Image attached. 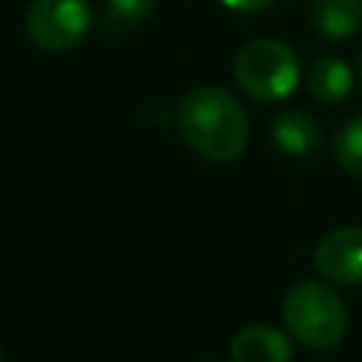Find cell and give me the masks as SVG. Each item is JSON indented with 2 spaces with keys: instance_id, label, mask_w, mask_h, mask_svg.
<instances>
[{
  "instance_id": "obj_1",
  "label": "cell",
  "mask_w": 362,
  "mask_h": 362,
  "mask_svg": "<svg viewBox=\"0 0 362 362\" xmlns=\"http://www.w3.org/2000/svg\"><path fill=\"white\" fill-rule=\"evenodd\" d=\"M178 124L187 144L209 161H235L249 139L246 110L218 85L189 90L178 105Z\"/></svg>"
},
{
  "instance_id": "obj_2",
  "label": "cell",
  "mask_w": 362,
  "mask_h": 362,
  "mask_svg": "<svg viewBox=\"0 0 362 362\" xmlns=\"http://www.w3.org/2000/svg\"><path fill=\"white\" fill-rule=\"evenodd\" d=\"M235 79L249 96L260 102H277L291 96L300 85V59L286 42L257 37L238 51Z\"/></svg>"
},
{
  "instance_id": "obj_3",
  "label": "cell",
  "mask_w": 362,
  "mask_h": 362,
  "mask_svg": "<svg viewBox=\"0 0 362 362\" xmlns=\"http://www.w3.org/2000/svg\"><path fill=\"white\" fill-rule=\"evenodd\" d=\"M283 317L308 348H334L348 325L342 300L322 283H297L283 300Z\"/></svg>"
},
{
  "instance_id": "obj_4",
  "label": "cell",
  "mask_w": 362,
  "mask_h": 362,
  "mask_svg": "<svg viewBox=\"0 0 362 362\" xmlns=\"http://www.w3.org/2000/svg\"><path fill=\"white\" fill-rule=\"evenodd\" d=\"M90 28L85 0H34L25 11V34L42 51H71Z\"/></svg>"
},
{
  "instance_id": "obj_5",
  "label": "cell",
  "mask_w": 362,
  "mask_h": 362,
  "mask_svg": "<svg viewBox=\"0 0 362 362\" xmlns=\"http://www.w3.org/2000/svg\"><path fill=\"white\" fill-rule=\"evenodd\" d=\"M314 266L331 283H362V226H342L325 235L314 252Z\"/></svg>"
},
{
  "instance_id": "obj_6",
  "label": "cell",
  "mask_w": 362,
  "mask_h": 362,
  "mask_svg": "<svg viewBox=\"0 0 362 362\" xmlns=\"http://www.w3.org/2000/svg\"><path fill=\"white\" fill-rule=\"evenodd\" d=\"M232 362H288L291 345L288 339L269 325H249L235 334L229 345Z\"/></svg>"
},
{
  "instance_id": "obj_7",
  "label": "cell",
  "mask_w": 362,
  "mask_h": 362,
  "mask_svg": "<svg viewBox=\"0 0 362 362\" xmlns=\"http://www.w3.org/2000/svg\"><path fill=\"white\" fill-rule=\"evenodd\" d=\"M311 17L328 40H348L362 28V0H311Z\"/></svg>"
},
{
  "instance_id": "obj_8",
  "label": "cell",
  "mask_w": 362,
  "mask_h": 362,
  "mask_svg": "<svg viewBox=\"0 0 362 362\" xmlns=\"http://www.w3.org/2000/svg\"><path fill=\"white\" fill-rule=\"evenodd\" d=\"M274 144L288 156H305L314 153L320 144V127L317 122L303 110H286L272 124Z\"/></svg>"
},
{
  "instance_id": "obj_9",
  "label": "cell",
  "mask_w": 362,
  "mask_h": 362,
  "mask_svg": "<svg viewBox=\"0 0 362 362\" xmlns=\"http://www.w3.org/2000/svg\"><path fill=\"white\" fill-rule=\"evenodd\" d=\"M305 82H308V90H311L314 99H320L325 105H337V102H342L351 93L354 74H351V68L342 59L322 57V59H317L308 68Z\"/></svg>"
},
{
  "instance_id": "obj_10",
  "label": "cell",
  "mask_w": 362,
  "mask_h": 362,
  "mask_svg": "<svg viewBox=\"0 0 362 362\" xmlns=\"http://www.w3.org/2000/svg\"><path fill=\"white\" fill-rule=\"evenodd\" d=\"M334 156L351 175L362 178V116L351 119L334 139Z\"/></svg>"
},
{
  "instance_id": "obj_11",
  "label": "cell",
  "mask_w": 362,
  "mask_h": 362,
  "mask_svg": "<svg viewBox=\"0 0 362 362\" xmlns=\"http://www.w3.org/2000/svg\"><path fill=\"white\" fill-rule=\"evenodd\" d=\"M156 0H107V23L113 25H130L144 20L153 11Z\"/></svg>"
},
{
  "instance_id": "obj_12",
  "label": "cell",
  "mask_w": 362,
  "mask_h": 362,
  "mask_svg": "<svg viewBox=\"0 0 362 362\" xmlns=\"http://www.w3.org/2000/svg\"><path fill=\"white\" fill-rule=\"evenodd\" d=\"M226 8H232V11H243V14H252V11H260V8H266L272 0H221Z\"/></svg>"
},
{
  "instance_id": "obj_13",
  "label": "cell",
  "mask_w": 362,
  "mask_h": 362,
  "mask_svg": "<svg viewBox=\"0 0 362 362\" xmlns=\"http://www.w3.org/2000/svg\"><path fill=\"white\" fill-rule=\"evenodd\" d=\"M359 79H362V57H359Z\"/></svg>"
},
{
  "instance_id": "obj_14",
  "label": "cell",
  "mask_w": 362,
  "mask_h": 362,
  "mask_svg": "<svg viewBox=\"0 0 362 362\" xmlns=\"http://www.w3.org/2000/svg\"><path fill=\"white\" fill-rule=\"evenodd\" d=\"M0 362H3V345H0Z\"/></svg>"
}]
</instances>
